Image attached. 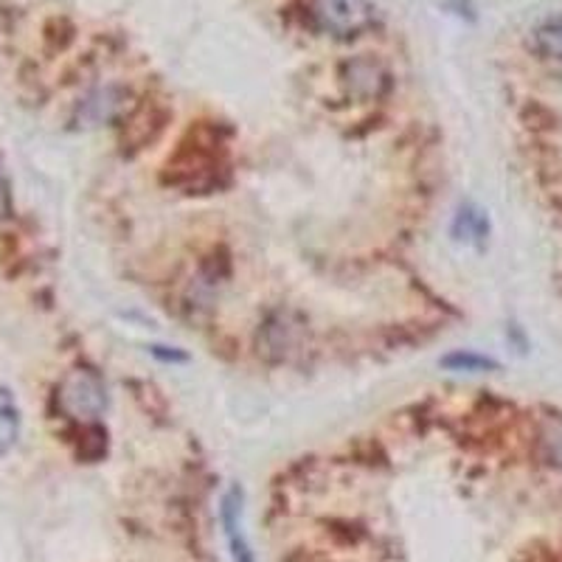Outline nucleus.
<instances>
[{"mask_svg":"<svg viewBox=\"0 0 562 562\" xmlns=\"http://www.w3.org/2000/svg\"><path fill=\"white\" fill-rule=\"evenodd\" d=\"M57 408L65 419L97 422L108 411V385L97 371H68L57 385Z\"/></svg>","mask_w":562,"mask_h":562,"instance_id":"1","label":"nucleus"},{"mask_svg":"<svg viewBox=\"0 0 562 562\" xmlns=\"http://www.w3.org/2000/svg\"><path fill=\"white\" fill-rule=\"evenodd\" d=\"M313 14L321 29L338 37H355L371 23L369 0H315Z\"/></svg>","mask_w":562,"mask_h":562,"instance_id":"2","label":"nucleus"},{"mask_svg":"<svg viewBox=\"0 0 562 562\" xmlns=\"http://www.w3.org/2000/svg\"><path fill=\"white\" fill-rule=\"evenodd\" d=\"M220 518H223V531L234 562H256L248 543V535H245V498L239 486H231L225 492L223 506H220Z\"/></svg>","mask_w":562,"mask_h":562,"instance_id":"3","label":"nucleus"},{"mask_svg":"<svg viewBox=\"0 0 562 562\" xmlns=\"http://www.w3.org/2000/svg\"><path fill=\"white\" fill-rule=\"evenodd\" d=\"M346 70H349L346 79L351 85V93H358V97H378L380 88L385 85V74L371 59H358V63H351Z\"/></svg>","mask_w":562,"mask_h":562,"instance_id":"4","label":"nucleus"},{"mask_svg":"<svg viewBox=\"0 0 562 562\" xmlns=\"http://www.w3.org/2000/svg\"><path fill=\"white\" fill-rule=\"evenodd\" d=\"M20 436V411L14 396L0 385V453L12 450Z\"/></svg>","mask_w":562,"mask_h":562,"instance_id":"5","label":"nucleus"},{"mask_svg":"<svg viewBox=\"0 0 562 562\" xmlns=\"http://www.w3.org/2000/svg\"><path fill=\"white\" fill-rule=\"evenodd\" d=\"M119 108H122V97H119V90H113V88L99 90V93H93V97L85 102V119H88L90 124L110 122V119L119 113Z\"/></svg>","mask_w":562,"mask_h":562,"instance_id":"6","label":"nucleus"},{"mask_svg":"<svg viewBox=\"0 0 562 562\" xmlns=\"http://www.w3.org/2000/svg\"><path fill=\"white\" fill-rule=\"evenodd\" d=\"M535 43H537V48L546 54V57L562 59V14L546 20L543 26L537 29Z\"/></svg>","mask_w":562,"mask_h":562,"instance_id":"7","label":"nucleus"},{"mask_svg":"<svg viewBox=\"0 0 562 562\" xmlns=\"http://www.w3.org/2000/svg\"><path fill=\"white\" fill-rule=\"evenodd\" d=\"M445 366L453 371H484L492 369V360L481 358V355H470V351H456V355L445 358Z\"/></svg>","mask_w":562,"mask_h":562,"instance_id":"8","label":"nucleus"},{"mask_svg":"<svg viewBox=\"0 0 562 562\" xmlns=\"http://www.w3.org/2000/svg\"><path fill=\"white\" fill-rule=\"evenodd\" d=\"M9 214V186L7 180H3V175H0V220L7 217Z\"/></svg>","mask_w":562,"mask_h":562,"instance_id":"9","label":"nucleus"}]
</instances>
